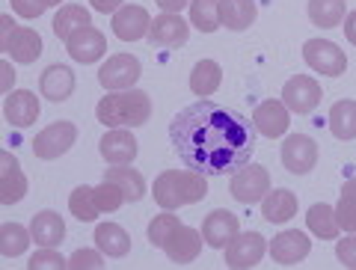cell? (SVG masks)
Listing matches in <instances>:
<instances>
[{"label": "cell", "instance_id": "obj_1", "mask_svg": "<svg viewBox=\"0 0 356 270\" xmlns=\"http://www.w3.org/2000/svg\"><path fill=\"white\" fill-rule=\"evenodd\" d=\"M170 143L184 166L202 175H229L250 164L255 152V125L235 107L196 101L170 122Z\"/></svg>", "mask_w": 356, "mask_h": 270}, {"label": "cell", "instance_id": "obj_2", "mask_svg": "<svg viewBox=\"0 0 356 270\" xmlns=\"http://www.w3.org/2000/svg\"><path fill=\"white\" fill-rule=\"evenodd\" d=\"M208 193V182L196 170H166L154 178L152 196L163 211H175L181 205H196Z\"/></svg>", "mask_w": 356, "mask_h": 270}, {"label": "cell", "instance_id": "obj_3", "mask_svg": "<svg viewBox=\"0 0 356 270\" xmlns=\"http://www.w3.org/2000/svg\"><path fill=\"white\" fill-rule=\"evenodd\" d=\"M95 116L107 128H140L152 119V98L143 89H122L98 101Z\"/></svg>", "mask_w": 356, "mask_h": 270}, {"label": "cell", "instance_id": "obj_4", "mask_svg": "<svg viewBox=\"0 0 356 270\" xmlns=\"http://www.w3.org/2000/svg\"><path fill=\"white\" fill-rule=\"evenodd\" d=\"M77 140V125L74 122H54L44 131L36 134V140H33V154L39 157V161H54V157H63L65 152L74 145Z\"/></svg>", "mask_w": 356, "mask_h": 270}, {"label": "cell", "instance_id": "obj_5", "mask_svg": "<svg viewBox=\"0 0 356 270\" xmlns=\"http://www.w3.org/2000/svg\"><path fill=\"white\" fill-rule=\"evenodd\" d=\"M303 60L315 72L327 74V77H339V74H344V69H348V57H344V51L330 39H309L303 45Z\"/></svg>", "mask_w": 356, "mask_h": 270}, {"label": "cell", "instance_id": "obj_6", "mask_svg": "<svg viewBox=\"0 0 356 270\" xmlns=\"http://www.w3.org/2000/svg\"><path fill=\"white\" fill-rule=\"evenodd\" d=\"M232 196L243 205H255V202H261L267 193H270V173L264 170V166H241V170L232 175Z\"/></svg>", "mask_w": 356, "mask_h": 270}, {"label": "cell", "instance_id": "obj_7", "mask_svg": "<svg viewBox=\"0 0 356 270\" xmlns=\"http://www.w3.org/2000/svg\"><path fill=\"white\" fill-rule=\"evenodd\" d=\"M140 60L131 57V54H116V57H110L102 72H98V84L110 93H122V89H131L134 84L140 81Z\"/></svg>", "mask_w": 356, "mask_h": 270}, {"label": "cell", "instance_id": "obj_8", "mask_svg": "<svg viewBox=\"0 0 356 270\" xmlns=\"http://www.w3.org/2000/svg\"><path fill=\"white\" fill-rule=\"evenodd\" d=\"M282 164H285V170L294 173V175L312 173L318 164V143L312 137H306V134H291V137H285Z\"/></svg>", "mask_w": 356, "mask_h": 270}, {"label": "cell", "instance_id": "obj_9", "mask_svg": "<svg viewBox=\"0 0 356 270\" xmlns=\"http://www.w3.org/2000/svg\"><path fill=\"white\" fill-rule=\"evenodd\" d=\"M267 253V244H264V235L259 232H243L238 235L235 241L226 246V264L232 270H247V267H255L264 258Z\"/></svg>", "mask_w": 356, "mask_h": 270}, {"label": "cell", "instance_id": "obj_10", "mask_svg": "<svg viewBox=\"0 0 356 270\" xmlns=\"http://www.w3.org/2000/svg\"><path fill=\"white\" fill-rule=\"evenodd\" d=\"M321 86L318 81H312L309 74H294L291 81L282 86V101L288 110H294V113H312L318 104H321Z\"/></svg>", "mask_w": 356, "mask_h": 270}, {"label": "cell", "instance_id": "obj_11", "mask_svg": "<svg viewBox=\"0 0 356 270\" xmlns=\"http://www.w3.org/2000/svg\"><path fill=\"white\" fill-rule=\"evenodd\" d=\"M241 235V226H238V217L226 208H217L211 211L205 223H202V238L211 250H226V246L235 241Z\"/></svg>", "mask_w": 356, "mask_h": 270}, {"label": "cell", "instance_id": "obj_12", "mask_svg": "<svg viewBox=\"0 0 356 270\" xmlns=\"http://www.w3.org/2000/svg\"><path fill=\"white\" fill-rule=\"evenodd\" d=\"M312 250V241L306 238L300 229H288V232H280L276 238L270 241V255H273V262L280 264V267H294L300 264L303 258L309 255Z\"/></svg>", "mask_w": 356, "mask_h": 270}, {"label": "cell", "instance_id": "obj_13", "mask_svg": "<svg viewBox=\"0 0 356 270\" xmlns=\"http://www.w3.org/2000/svg\"><path fill=\"white\" fill-rule=\"evenodd\" d=\"M191 36V27L187 21L175 13H161L158 18H152V27H149V39L158 45V48H181Z\"/></svg>", "mask_w": 356, "mask_h": 270}, {"label": "cell", "instance_id": "obj_14", "mask_svg": "<svg viewBox=\"0 0 356 270\" xmlns=\"http://www.w3.org/2000/svg\"><path fill=\"white\" fill-rule=\"evenodd\" d=\"M65 51L72 54V60L74 63H95V60H102L104 57V51H107V39H104V33L102 30H95V27H83V30H77L74 36L65 39Z\"/></svg>", "mask_w": 356, "mask_h": 270}, {"label": "cell", "instance_id": "obj_15", "mask_svg": "<svg viewBox=\"0 0 356 270\" xmlns=\"http://www.w3.org/2000/svg\"><path fill=\"white\" fill-rule=\"evenodd\" d=\"M27 196V175L18 166L13 152L0 154V202L3 205H15Z\"/></svg>", "mask_w": 356, "mask_h": 270}, {"label": "cell", "instance_id": "obj_16", "mask_svg": "<svg viewBox=\"0 0 356 270\" xmlns=\"http://www.w3.org/2000/svg\"><path fill=\"white\" fill-rule=\"evenodd\" d=\"M98 149H102V157L107 164L128 166L137 157V140H134V134L128 128H110L102 137V143H98Z\"/></svg>", "mask_w": 356, "mask_h": 270}, {"label": "cell", "instance_id": "obj_17", "mask_svg": "<svg viewBox=\"0 0 356 270\" xmlns=\"http://www.w3.org/2000/svg\"><path fill=\"white\" fill-rule=\"evenodd\" d=\"M202 241L205 238L196 229L181 226V223H178L175 232L170 235V241L163 244V253L170 255L175 264H191V262H196V258H199V253H202Z\"/></svg>", "mask_w": 356, "mask_h": 270}, {"label": "cell", "instance_id": "obj_18", "mask_svg": "<svg viewBox=\"0 0 356 270\" xmlns=\"http://www.w3.org/2000/svg\"><path fill=\"white\" fill-rule=\"evenodd\" d=\"M110 27H113V33H116L122 42H137V39H143L149 33L152 18H149V13L143 6L128 3V6H122L119 13H113Z\"/></svg>", "mask_w": 356, "mask_h": 270}, {"label": "cell", "instance_id": "obj_19", "mask_svg": "<svg viewBox=\"0 0 356 270\" xmlns=\"http://www.w3.org/2000/svg\"><path fill=\"white\" fill-rule=\"evenodd\" d=\"M252 125H255V131H261L264 137H282L288 131V125H291L285 101H276V98L261 101L252 113Z\"/></svg>", "mask_w": 356, "mask_h": 270}, {"label": "cell", "instance_id": "obj_20", "mask_svg": "<svg viewBox=\"0 0 356 270\" xmlns=\"http://www.w3.org/2000/svg\"><path fill=\"white\" fill-rule=\"evenodd\" d=\"M3 116L13 128H30L39 119V98L27 89H15L3 101Z\"/></svg>", "mask_w": 356, "mask_h": 270}, {"label": "cell", "instance_id": "obj_21", "mask_svg": "<svg viewBox=\"0 0 356 270\" xmlns=\"http://www.w3.org/2000/svg\"><path fill=\"white\" fill-rule=\"evenodd\" d=\"M39 89H42V95L48 101H65L74 93V72L69 69V65H63V63H54V65H48V69L42 72Z\"/></svg>", "mask_w": 356, "mask_h": 270}, {"label": "cell", "instance_id": "obj_22", "mask_svg": "<svg viewBox=\"0 0 356 270\" xmlns=\"http://www.w3.org/2000/svg\"><path fill=\"white\" fill-rule=\"evenodd\" d=\"M0 51H6L15 63H24V65L36 63L39 54H42V36L36 30H30V27H15V33L9 36V42Z\"/></svg>", "mask_w": 356, "mask_h": 270}, {"label": "cell", "instance_id": "obj_23", "mask_svg": "<svg viewBox=\"0 0 356 270\" xmlns=\"http://www.w3.org/2000/svg\"><path fill=\"white\" fill-rule=\"evenodd\" d=\"M30 232H33V241L39 246H57L65 241V223L57 211H39L30 223Z\"/></svg>", "mask_w": 356, "mask_h": 270}, {"label": "cell", "instance_id": "obj_24", "mask_svg": "<svg viewBox=\"0 0 356 270\" xmlns=\"http://www.w3.org/2000/svg\"><path fill=\"white\" fill-rule=\"evenodd\" d=\"M95 246L110 258H122L131 253V235L119 223H98L95 226Z\"/></svg>", "mask_w": 356, "mask_h": 270}, {"label": "cell", "instance_id": "obj_25", "mask_svg": "<svg viewBox=\"0 0 356 270\" xmlns=\"http://www.w3.org/2000/svg\"><path fill=\"white\" fill-rule=\"evenodd\" d=\"M261 214L267 223H288L297 214V196L291 190H270L261 199Z\"/></svg>", "mask_w": 356, "mask_h": 270}, {"label": "cell", "instance_id": "obj_26", "mask_svg": "<svg viewBox=\"0 0 356 270\" xmlns=\"http://www.w3.org/2000/svg\"><path fill=\"white\" fill-rule=\"evenodd\" d=\"M104 182H116L128 202H140L143 196H146V182H143V173L134 170V166H113V164H110L104 170Z\"/></svg>", "mask_w": 356, "mask_h": 270}, {"label": "cell", "instance_id": "obj_27", "mask_svg": "<svg viewBox=\"0 0 356 270\" xmlns=\"http://www.w3.org/2000/svg\"><path fill=\"white\" fill-rule=\"evenodd\" d=\"M306 223H309V232L315 235V238H324V241H332L339 238V220H336V208L327 205V202H318V205H312L309 214H306Z\"/></svg>", "mask_w": 356, "mask_h": 270}, {"label": "cell", "instance_id": "obj_28", "mask_svg": "<svg viewBox=\"0 0 356 270\" xmlns=\"http://www.w3.org/2000/svg\"><path fill=\"white\" fill-rule=\"evenodd\" d=\"M220 21L229 30H247L255 21V0H220Z\"/></svg>", "mask_w": 356, "mask_h": 270}, {"label": "cell", "instance_id": "obj_29", "mask_svg": "<svg viewBox=\"0 0 356 270\" xmlns=\"http://www.w3.org/2000/svg\"><path fill=\"white\" fill-rule=\"evenodd\" d=\"M330 131L339 140H353L356 137V101L341 98L330 110Z\"/></svg>", "mask_w": 356, "mask_h": 270}, {"label": "cell", "instance_id": "obj_30", "mask_svg": "<svg viewBox=\"0 0 356 270\" xmlns=\"http://www.w3.org/2000/svg\"><path fill=\"white\" fill-rule=\"evenodd\" d=\"M92 24V18H89V9L83 6H77V3H69V6H63L57 15H54V33H57V39H69L74 36L77 30H83Z\"/></svg>", "mask_w": 356, "mask_h": 270}, {"label": "cell", "instance_id": "obj_31", "mask_svg": "<svg viewBox=\"0 0 356 270\" xmlns=\"http://www.w3.org/2000/svg\"><path fill=\"white\" fill-rule=\"evenodd\" d=\"M222 81V69L214 60H199L191 72V89L196 95H214Z\"/></svg>", "mask_w": 356, "mask_h": 270}, {"label": "cell", "instance_id": "obj_32", "mask_svg": "<svg viewBox=\"0 0 356 270\" xmlns=\"http://www.w3.org/2000/svg\"><path fill=\"white\" fill-rule=\"evenodd\" d=\"M30 241H33V232L24 229L21 223H3V226H0V253L6 258L24 255Z\"/></svg>", "mask_w": 356, "mask_h": 270}, {"label": "cell", "instance_id": "obj_33", "mask_svg": "<svg viewBox=\"0 0 356 270\" xmlns=\"http://www.w3.org/2000/svg\"><path fill=\"white\" fill-rule=\"evenodd\" d=\"M348 0H309V18L315 27H336L344 18Z\"/></svg>", "mask_w": 356, "mask_h": 270}, {"label": "cell", "instance_id": "obj_34", "mask_svg": "<svg viewBox=\"0 0 356 270\" xmlns=\"http://www.w3.org/2000/svg\"><path fill=\"white\" fill-rule=\"evenodd\" d=\"M191 24L199 33H214L217 27H222L220 0H191Z\"/></svg>", "mask_w": 356, "mask_h": 270}, {"label": "cell", "instance_id": "obj_35", "mask_svg": "<svg viewBox=\"0 0 356 270\" xmlns=\"http://www.w3.org/2000/svg\"><path fill=\"white\" fill-rule=\"evenodd\" d=\"M69 211H72L74 220H81V223H95V217H98L102 211H98V205H95L92 187H89V184L74 187L72 196H69Z\"/></svg>", "mask_w": 356, "mask_h": 270}, {"label": "cell", "instance_id": "obj_36", "mask_svg": "<svg viewBox=\"0 0 356 270\" xmlns=\"http://www.w3.org/2000/svg\"><path fill=\"white\" fill-rule=\"evenodd\" d=\"M92 193H95V205L102 214H110V211H119L122 205H125V193H122V187L116 182H102L98 187H92Z\"/></svg>", "mask_w": 356, "mask_h": 270}, {"label": "cell", "instance_id": "obj_37", "mask_svg": "<svg viewBox=\"0 0 356 270\" xmlns=\"http://www.w3.org/2000/svg\"><path fill=\"white\" fill-rule=\"evenodd\" d=\"M178 223H181V220H178L172 211L158 214V217L149 223V244H152V246H158V250H163V244L170 241V235L175 232Z\"/></svg>", "mask_w": 356, "mask_h": 270}, {"label": "cell", "instance_id": "obj_38", "mask_svg": "<svg viewBox=\"0 0 356 270\" xmlns=\"http://www.w3.org/2000/svg\"><path fill=\"white\" fill-rule=\"evenodd\" d=\"M27 267L30 270H44V267L48 270H69V258H63L54 246H42V250L27 262Z\"/></svg>", "mask_w": 356, "mask_h": 270}, {"label": "cell", "instance_id": "obj_39", "mask_svg": "<svg viewBox=\"0 0 356 270\" xmlns=\"http://www.w3.org/2000/svg\"><path fill=\"white\" fill-rule=\"evenodd\" d=\"M336 220L344 232H356V196L341 193L336 205Z\"/></svg>", "mask_w": 356, "mask_h": 270}, {"label": "cell", "instance_id": "obj_40", "mask_svg": "<svg viewBox=\"0 0 356 270\" xmlns=\"http://www.w3.org/2000/svg\"><path fill=\"white\" fill-rule=\"evenodd\" d=\"M102 267H104V258L95 250H77L69 258V270H102Z\"/></svg>", "mask_w": 356, "mask_h": 270}, {"label": "cell", "instance_id": "obj_41", "mask_svg": "<svg viewBox=\"0 0 356 270\" xmlns=\"http://www.w3.org/2000/svg\"><path fill=\"white\" fill-rule=\"evenodd\" d=\"M336 255H339V262H341L344 267L356 270V232H350L348 238H341V241L336 244Z\"/></svg>", "mask_w": 356, "mask_h": 270}, {"label": "cell", "instance_id": "obj_42", "mask_svg": "<svg viewBox=\"0 0 356 270\" xmlns=\"http://www.w3.org/2000/svg\"><path fill=\"white\" fill-rule=\"evenodd\" d=\"M9 3H13V13L21 18H39L48 9L42 0H9Z\"/></svg>", "mask_w": 356, "mask_h": 270}, {"label": "cell", "instance_id": "obj_43", "mask_svg": "<svg viewBox=\"0 0 356 270\" xmlns=\"http://www.w3.org/2000/svg\"><path fill=\"white\" fill-rule=\"evenodd\" d=\"M89 3H92L95 13H104V15H113L122 9V0H89Z\"/></svg>", "mask_w": 356, "mask_h": 270}, {"label": "cell", "instance_id": "obj_44", "mask_svg": "<svg viewBox=\"0 0 356 270\" xmlns=\"http://www.w3.org/2000/svg\"><path fill=\"white\" fill-rule=\"evenodd\" d=\"M15 33V21H13V15H0V48L9 42V36Z\"/></svg>", "mask_w": 356, "mask_h": 270}, {"label": "cell", "instance_id": "obj_45", "mask_svg": "<svg viewBox=\"0 0 356 270\" xmlns=\"http://www.w3.org/2000/svg\"><path fill=\"white\" fill-rule=\"evenodd\" d=\"M13 81H15L13 65H9V63H0V89H3V93H9V89H13Z\"/></svg>", "mask_w": 356, "mask_h": 270}, {"label": "cell", "instance_id": "obj_46", "mask_svg": "<svg viewBox=\"0 0 356 270\" xmlns=\"http://www.w3.org/2000/svg\"><path fill=\"white\" fill-rule=\"evenodd\" d=\"M158 6L163 9V13H181L184 6H191V0H158Z\"/></svg>", "mask_w": 356, "mask_h": 270}, {"label": "cell", "instance_id": "obj_47", "mask_svg": "<svg viewBox=\"0 0 356 270\" xmlns=\"http://www.w3.org/2000/svg\"><path fill=\"white\" fill-rule=\"evenodd\" d=\"M344 36H348L350 45H356V13H350L344 18Z\"/></svg>", "mask_w": 356, "mask_h": 270}, {"label": "cell", "instance_id": "obj_48", "mask_svg": "<svg viewBox=\"0 0 356 270\" xmlns=\"http://www.w3.org/2000/svg\"><path fill=\"white\" fill-rule=\"evenodd\" d=\"M341 193H350V196H356V178H348V182L341 184Z\"/></svg>", "mask_w": 356, "mask_h": 270}, {"label": "cell", "instance_id": "obj_49", "mask_svg": "<svg viewBox=\"0 0 356 270\" xmlns=\"http://www.w3.org/2000/svg\"><path fill=\"white\" fill-rule=\"evenodd\" d=\"M44 6H57V3H63V0H42Z\"/></svg>", "mask_w": 356, "mask_h": 270}]
</instances>
